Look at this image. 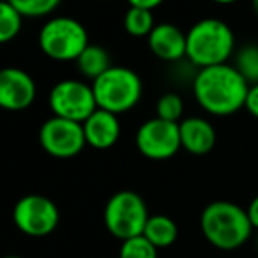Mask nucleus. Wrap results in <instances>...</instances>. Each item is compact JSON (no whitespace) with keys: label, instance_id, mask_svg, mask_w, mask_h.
Masks as SVG:
<instances>
[{"label":"nucleus","instance_id":"f257e3e1","mask_svg":"<svg viewBox=\"0 0 258 258\" xmlns=\"http://www.w3.org/2000/svg\"><path fill=\"white\" fill-rule=\"evenodd\" d=\"M249 83L230 63L197 69L191 92L197 104L213 116H232L244 109Z\"/></svg>","mask_w":258,"mask_h":258},{"label":"nucleus","instance_id":"f03ea898","mask_svg":"<svg viewBox=\"0 0 258 258\" xmlns=\"http://www.w3.org/2000/svg\"><path fill=\"white\" fill-rule=\"evenodd\" d=\"M201 230L211 246L232 251L249 241L253 225L248 211L230 201H214L201 214Z\"/></svg>","mask_w":258,"mask_h":258},{"label":"nucleus","instance_id":"7ed1b4c3","mask_svg":"<svg viewBox=\"0 0 258 258\" xmlns=\"http://www.w3.org/2000/svg\"><path fill=\"white\" fill-rule=\"evenodd\" d=\"M235 53V35L230 25L220 18L195 21L186 32V60L194 67L204 69L228 63Z\"/></svg>","mask_w":258,"mask_h":258},{"label":"nucleus","instance_id":"20e7f679","mask_svg":"<svg viewBox=\"0 0 258 258\" xmlns=\"http://www.w3.org/2000/svg\"><path fill=\"white\" fill-rule=\"evenodd\" d=\"M92 88L97 107L116 116L134 109L143 97V81L139 74L121 65H112L92 83Z\"/></svg>","mask_w":258,"mask_h":258},{"label":"nucleus","instance_id":"39448f33","mask_svg":"<svg viewBox=\"0 0 258 258\" xmlns=\"http://www.w3.org/2000/svg\"><path fill=\"white\" fill-rule=\"evenodd\" d=\"M88 44L85 25L71 16H54L39 30V48L54 61H76Z\"/></svg>","mask_w":258,"mask_h":258},{"label":"nucleus","instance_id":"423d86ee","mask_svg":"<svg viewBox=\"0 0 258 258\" xmlns=\"http://www.w3.org/2000/svg\"><path fill=\"white\" fill-rule=\"evenodd\" d=\"M151 214L139 194L130 190L116 191L104 207V225L119 241L143 235Z\"/></svg>","mask_w":258,"mask_h":258},{"label":"nucleus","instance_id":"0eeeda50","mask_svg":"<svg viewBox=\"0 0 258 258\" xmlns=\"http://www.w3.org/2000/svg\"><path fill=\"white\" fill-rule=\"evenodd\" d=\"M53 116L83 123L97 111L92 85L79 79H61L51 88L48 97Z\"/></svg>","mask_w":258,"mask_h":258},{"label":"nucleus","instance_id":"6e6552de","mask_svg":"<svg viewBox=\"0 0 258 258\" xmlns=\"http://www.w3.org/2000/svg\"><path fill=\"white\" fill-rule=\"evenodd\" d=\"M13 221L18 230L28 237H46L58 227L60 213L51 199L30 194L14 204Z\"/></svg>","mask_w":258,"mask_h":258},{"label":"nucleus","instance_id":"1a4fd4ad","mask_svg":"<svg viewBox=\"0 0 258 258\" xmlns=\"http://www.w3.org/2000/svg\"><path fill=\"white\" fill-rule=\"evenodd\" d=\"M136 146L148 160L162 162L172 158L181 150L179 123H170L160 118H151L137 128Z\"/></svg>","mask_w":258,"mask_h":258},{"label":"nucleus","instance_id":"9d476101","mask_svg":"<svg viewBox=\"0 0 258 258\" xmlns=\"http://www.w3.org/2000/svg\"><path fill=\"white\" fill-rule=\"evenodd\" d=\"M39 143L53 158H74L86 146L83 123L51 116L39 130Z\"/></svg>","mask_w":258,"mask_h":258},{"label":"nucleus","instance_id":"9b49d317","mask_svg":"<svg viewBox=\"0 0 258 258\" xmlns=\"http://www.w3.org/2000/svg\"><path fill=\"white\" fill-rule=\"evenodd\" d=\"M37 85L27 71L18 67L0 69V109L25 111L35 100Z\"/></svg>","mask_w":258,"mask_h":258},{"label":"nucleus","instance_id":"f8f14e48","mask_svg":"<svg viewBox=\"0 0 258 258\" xmlns=\"http://www.w3.org/2000/svg\"><path fill=\"white\" fill-rule=\"evenodd\" d=\"M148 46L151 53L163 61L176 63L186 58V34L169 21L156 23L153 32L148 35Z\"/></svg>","mask_w":258,"mask_h":258},{"label":"nucleus","instance_id":"ddd939ff","mask_svg":"<svg viewBox=\"0 0 258 258\" xmlns=\"http://www.w3.org/2000/svg\"><path fill=\"white\" fill-rule=\"evenodd\" d=\"M181 148L190 155H207L216 144V130L209 119L202 116H188L179 121Z\"/></svg>","mask_w":258,"mask_h":258},{"label":"nucleus","instance_id":"4468645a","mask_svg":"<svg viewBox=\"0 0 258 258\" xmlns=\"http://www.w3.org/2000/svg\"><path fill=\"white\" fill-rule=\"evenodd\" d=\"M86 146L95 150H109L118 143L121 136V125L116 114L104 109H97L86 121H83Z\"/></svg>","mask_w":258,"mask_h":258},{"label":"nucleus","instance_id":"2eb2a0df","mask_svg":"<svg viewBox=\"0 0 258 258\" xmlns=\"http://www.w3.org/2000/svg\"><path fill=\"white\" fill-rule=\"evenodd\" d=\"M177 225L167 214H151L148 220L146 227H144L143 235L155 246L156 249L169 248L176 242L177 239Z\"/></svg>","mask_w":258,"mask_h":258},{"label":"nucleus","instance_id":"dca6fc26","mask_svg":"<svg viewBox=\"0 0 258 258\" xmlns=\"http://www.w3.org/2000/svg\"><path fill=\"white\" fill-rule=\"evenodd\" d=\"M76 67L81 72V76L95 81L97 78H100L104 72H107L112 67L111 54L102 46L88 44V48L79 54V58L76 60Z\"/></svg>","mask_w":258,"mask_h":258},{"label":"nucleus","instance_id":"f3484780","mask_svg":"<svg viewBox=\"0 0 258 258\" xmlns=\"http://www.w3.org/2000/svg\"><path fill=\"white\" fill-rule=\"evenodd\" d=\"M156 27L153 11L139 9V7H128L123 16V28L132 37H148Z\"/></svg>","mask_w":258,"mask_h":258},{"label":"nucleus","instance_id":"a211bd4d","mask_svg":"<svg viewBox=\"0 0 258 258\" xmlns=\"http://www.w3.org/2000/svg\"><path fill=\"white\" fill-rule=\"evenodd\" d=\"M23 16L11 6L9 0H0V44L14 41L21 32Z\"/></svg>","mask_w":258,"mask_h":258},{"label":"nucleus","instance_id":"6ab92c4d","mask_svg":"<svg viewBox=\"0 0 258 258\" xmlns=\"http://www.w3.org/2000/svg\"><path fill=\"white\" fill-rule=\"evenodd\" d=\"M234 67L249 83H258V44H246L235 53Z\"/></svg>","mask_w":258,"mask_h":258},{"label":"nucleus","instance_id":"aec40b11","mask_svg":"<svg viewBox=\"0 0 258 258\" xmlns=\"http://www.w3.org/2000/svg\"><path fill=\"white\" fill-rule=\"evenodd\" d=\"M155 111H156V118L165 119V121L170 123H179L183 119L184 100L179 93L167 92L156 100Z\"/></svg>","mask_w":258,"mask_h":258},{"label":"nucleus","instance_id":"412c9836","mask_svg":"<svg viewBox=\"0 0 258 258\" xmlns=\"http://www.w3.org/2000/svg\"><path fill=\"white\" fill-rule=\"evenodd\" d=\"M23 18H44L61 4V0H9Z\"/></svg>","mask_w":258,"mask_h":258},{"label":"nucleus","instance_id":"4be33fe9","mask_svg":"<svg viewBox=\"0 0 258 258\" xmlns=\"http://www.w3.org/2000/svg\"><path fill=\"white\" fill-rule=\"evenodd\" d=\"M119 258H158V249L144 235H137L121 242Z\"/></svg>","mask_w":258,"mask_h":258},{"label":"nucleus","instance_id":"5701e85b","mask_svg":"<svg viewBox=\"0 0 258 258\" xmlns=\"http://www.w3.org/2000/svg\"><path fill=\"white\" fill-rule=\"evenodd\" d=\"M244 109L253 116V118L258 119V83L249 86L248 97H246V102H244Z\"/></svg>","mask_w":258,"mask_h":258},{"label":"nucleus","instance_id":"b1692460","mask_svg":"<svg viewBox=\"0 0 258 258\" xmlns=\"http://www.w3.org/2000/svg\"><path fill=\"white\" fill-rule=\"evenodd\" d=\"M130 7H139V9H148L153 11L158 6H162L163 0H128Z\"/></svg>","mask_w":258,"mask_h":258},{"label":"nucleus","instance_id":"393cba45","mask_svg":"<svg viewBox=\"0 0 258 258\" xmlns=\"http://www.w3.org/2000/svg\"><path fill=\"white\" fill-rule=\"evenodd\" d=\"M246 211H248V216H249V221H251L253 228H256L258 230V195L253 199L251 202H249V206Z\"/></svg>","mask_w":258,"mask_h":258},{"label":"nucleus","instance_id":"a878e982","mask_svg":"<svg viewBox=\"0 0 258 258\" xmlns=\"http://www.w3.org/2000/svg\"><path fill=\"white\" fill-rule=\"evenodd\" d=\"M211 2L220 4V6H230V4H235V2H239V0H211Z\"/></svg>","mask_w":258,"mask_h":258},{"label":"nucleus","instance_id":"bb28decb","mask_svg":"<svg viewBox=\"0 0 258 258\" xmlns=\"http://www.w3.org/2000/svg\"><path fill=\"white\" fill-rule=\"evenodd\" d=\"M251 9L255 13V16L258 18V0H251Z\"/></svg>","mask_w":258,"mask_h":258},{"label":"nucleus","instance_id":"cd10ccee","mask_svg":"<svg viewBox=\"0 0 258 258\" xmlns=\"http://www.w3.org/2000/svg\"><path fill=\"white\" fill-rule=\"evenodd\" d=\"M2 258H23V256H18V255H7V256H2Z\"/></svg>","mask_w":258,"mask_h":258}]
</instances>
